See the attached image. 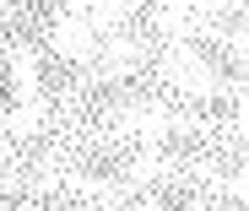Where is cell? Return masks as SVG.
Instances as JSON below:
<instances>
[{"instance_id":"1","label":"cell","mask_w":249,"mask_h":211,"mask_svg":"<svg viewBox=\"0 0 249 211\" xmlns=\"http://www.w3.org/2000/svg\"><path fill=\"white\" fill-rule=\"evenodd\" d=\"M54 49L71 54V60H76V54H92V49H98V44H92V27H87V22H76V17L60 22V27H54Z\"/></svg>"}]
</instances>
